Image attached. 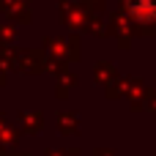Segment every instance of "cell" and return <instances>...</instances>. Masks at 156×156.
Wrapping results in <instances>:
<instances>
[{"instance_id":"cell-1","label":"cell","mask_w":156,"mask_h":156,"mask_svg":"<svg viewBox=\"0 0 156 156\" xmlns=\"http://www.w3.org/2000/svg\"><path fill=\"white\" fill-rule=\"evenodd\" d=\"M126 5H129V11H132L137 19H143V22L156 19V0H126Z\"/></svg>"}]
</instances>
